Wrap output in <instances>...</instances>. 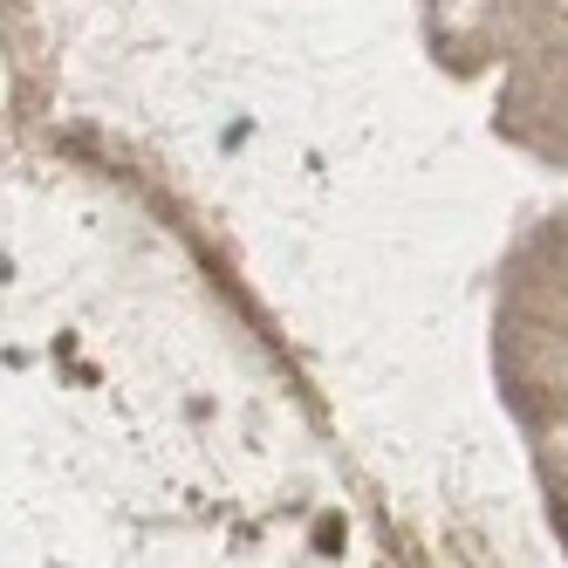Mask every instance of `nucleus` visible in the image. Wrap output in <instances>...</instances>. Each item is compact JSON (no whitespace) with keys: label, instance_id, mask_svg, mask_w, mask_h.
Returning a JSON list of instances; mask_svg holds the SVG:
<instances>
[]
</instances>
